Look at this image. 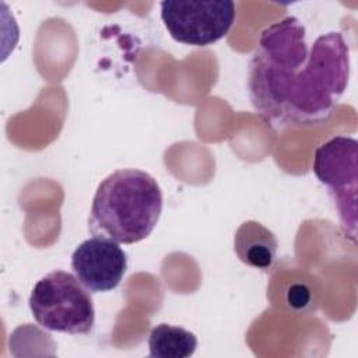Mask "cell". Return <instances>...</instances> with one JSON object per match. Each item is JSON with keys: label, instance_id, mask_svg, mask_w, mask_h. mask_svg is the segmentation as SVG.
I'll use <instances>...</instances> for the list:
<instances>
[{"label": "cell", "instance_id": "obj_8", "mask_svg": "<svg viewBox=\"0 0 358 358\" xmlns=\"http://www.w3.org/2000/svg\"><path fill=\"white\" fill-rule=\"evenodd\" d=\"M148 348L154 358H187L194 354L197 338L183 327L161 323L151 329Z\"/></svg>", "mask_w": 358, "mask_h": 358}, {"label": "cell", "instance_id": "obj_3", "mask_svg": "<svg viewBox=\"0 0 358 358\" xmlns=\"http://www.w3.org/2000/svg\"><path fill=\"white\" fill-rule=\"evenodd\" d=\"M29 309L36 323L49 331L88 334L95 323L90 291L67 271L55 270L42 277L29 295Z\"/></svg>", "mask_w": 358, "mask_h": 358}, {"label": "cell", "instance_id": "obj_2", "mask_svg": "<svg viewBox=\"0 0 358 358\" xmlns=\"http://www.w3.org/2000/svg\"><path fill=\"white\" fill-rule=\"evenodd\" d=\"M162 192L147 172L124 168L108 175L98 186L88 217L94 236L131 245L145 239L162 213Z\"/></svg>", "mask_w": 358, "mask_h": 358}, {"label": "cell", "instance_id": "obj_1", "mask_svg": "<svg viewBox=\"0 0 358 358\" xmlns=\"http://www.w3.org/2000/svg\"><path fill=\"white\" fill-rule=\"evenodd\" d=\"M350 48L343 34L306 42L296 17L266 27L249 62V98L273 129L326 123L347 90Z\"/></svg>", "mask_w": 358, "mask_h": 358}, {"label": "cell", "instance_id": "obj_4", "mask_svg": "<svg viewBox=\"0 0 358 358\" xmlns=\"http://www.w3.org/2000/svg\"><path fill=\"white\" fill-rule=\"evenodd\" d=\"M312 171L334 201L345 236L355 241L357 189H358V141L336 136L315 150Z\"/></svg>", "mask_w": 358, "mask_h": 358}, {"label": "cell", "instance_id": "obj_7", "mask_svg": "<svg viewBox=\"0 0 358 358\" xmlns=\"http://www.w3.org/2000/svg\"><path fill=\"white\" fill-rule=\"evenodd\" d=\"M275 235L263 224L249 220L242 222L234 236V250L246 266L260 270L271 268L277 256Z\"/></svg>", "mask_w": 358, "mask_h": 358}, {"label": "cell", "instance_id": "obj_6", "mask_svg": "<svg viewBox=\"0 0 358 358\" xmlns=\"http://www.w3.org/2000/svg\"><path fill=\"white\" fill-rule=\"evenodd\" d=\"M71 268L90 292H108L120 284L127 270V255L119 243L92 236L73 252Z\"/></svg>", "mask_w": 358, "mask_h": 358}, {"label": "cell", "instance_id": "obj_5", "mask_svg": "<svg viewBox=\"0 0 358 358\" xmlns=\"http://www.w3.org/2000/svg\"><path fill=\"white\" fill-rule=\"evenodd\" d=\"M236 18L231 0L161 1V20L169 35L180 43L208 46L224 38Z\"/></svg>", "mask_w": 358, "mask_h": 358}]
</instances>
